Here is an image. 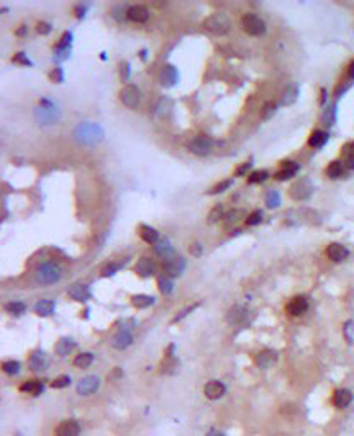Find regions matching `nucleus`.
<instances>
[{
	"label": "nucleus",
	"instance_id": "obj_3",
	"mask_svg": "<svg viewBox=\"0 0 354 436\" xmlns=\"http://www.w3.org/2000/svg\"><path fill=\"white\" fill-rule=\"evenodd\" d=\"M62 278V269L53 262H43L36 271V279L41 285H53Z\"/></svg>",
	"mask_w": 354,
	"mask_h": 436
},
{
	"label": "nucleus",
	"instance_id": "obj_32",
	"mask_svg": "<svg viewBox=\"0 0 354 436\" xmlns=\"http://www.w3.org/2000/svg\"><path fill=\"white\" fill-rule=\"evenodd\" d=\"M94 361V355L92 353H82V355H77L75 359H73V367L75 368H89Z\"/></svg>",
	"mask_w": 354,
	"mask_h": 436
},
{
	"label": "nucleus",
	"instance_id": "obj_43",
	"mask_svg": "<svg viewBox=\"0 0 354 436\" xmlns=\"http://www.w3.org/2000/svg\"><path fill=\"white\" fill-rule=\"evenodd\" d=\"M260 222H262V211H260V210H256V211H252L249 216H247V225H249V227H256V225H259Z\"/></svg>",
	"mask_w": 354,
	"mask_h": 436
},
{
	"label": "nucleus",
	"instance_id": "obj_38",
	"mask_svg": "<svg viewBox=\"0 0 354 436\" xmlns=\"http://www.w3.org/2000/svg\"><path fill=\"white\" fill-rule=\"evenodd\" d=\"M4 308L11 315H21L26 312V305L22 304V302H9V304H5Z\"/></svg>",
	"mask_w": 354,
	"mask_h": 436
},
{
	"label": "nucleus",
	"instance_id": "obj_39",
	"mask_svg": "<svg viewBox=\"0 0 354 436\" xmlns=\"http://www.w3.org/2000/svg\"><path fill=\"white\" fill-rule=\"evenodd\" d=\"M222 218H225V210H223L222 205H216L215 208L209 211L208 215V224H216V222H220Z\"/></svg>",
	"mask_w": 354,
	"mask_h": 436
},
{
	"label": "nucleus",
	"instance_id": "obj_59",
	"mask_svg": "<svg viewBox=\"0 0 354 436\" xmlns=\"http://www.w3.org/2000/svg\"><path fill=\"white\" fill-rule=\"evenodd\" d=\"M118 377H121V370H119V368H114V373L109 375V378L113 380V378H118Z\"/></svg>",
	"mask_w": 354,
	"mask_h": 436
},
{
	"label": "nucleus",
	"instance_id": "obj_57",
	"mask_svg": "<svg viewBox=\"0 0 354 436\" xmlns=\"http://www.w3.org/2000/svg\"><path fill=\"white\" fill-rule=\"evenodd\" d=\"M347 77H349V79H354V62L351 63L349 66H347Z\"/></svg>",
	"mask_w": 354,
	"mask_h": 436
},
{
	"label": "nucleus",
	"instance_id": "obj_31",
	"mask_svg": "<svg viewBox=\"0 0 354 436\" xmlns=\"http://www.w3.org/2000/svg\"><path fill=\"white\" fill-rule=\"evenodd\" d=\"M153 249H155V254H159L160 258H163V259H170L174 254V249H172V245L169 244V241H159L155 245H153Z\"/></svg>",
	"mask_w": 354,
	"mask_h": 436
},
{
	"label": "nucleus",
	"instance_id": "obj_58",
	"mask_svg": "<svg viewBox=\"0 0 354 436\" xmlns=\"http://www.w3.org/2000/svg\"><path fill=\"white\" fill-rule=\"evenodd\" d=\"M75 11H77V17H83V14H85V7H82V5H79Z\"/></svg>",
	"mask_w": 354,
	"mask_h": 436
},
{
	"label": "nucleus",
	"instance_id": "obj_12",
	"mask_svg": "<svg viewBox=\"0 0 354 436\" xmlns=\"http://www.w3.org/2000/svg\"><path fill=\"white\" fill-rule=\"evenodd\" d=\"M186 269V259L184 258H170L163 262V271L169 278H176V276L182 275Z\"/></svg>",
	"mask_w": 354,
	"mask_h": 436
},
{
	"label": "nucleus",
	"instance_id": "obj_9",
	"mask_svg": "<svg viewBox=\"0 0 354 436\" xmlns=\"http://www.w3.org/2000/svg\"><path fill=\"white\" fill-rule=\"evenodd\" d=\"M99 387H101L99 377L89 375V377H83L82 380L77 384V394L85 397V395H91V394H94V392H97Z\"/></svg>",
	"mask_w": 354,
	"mask_h": 436
},
{
	"label": "nucleus",
	"instance_id": "obj_40",
	"mask_svg": "<svg viewBox=\"0 0 354 436\" xmlns=\"http://www.w3.org/2000/svg\"><path fill=\"white\" fill-rule=\"evenodd\" d=\"M174 285H172V279L169 276H160L159 278V290L162 295H169L172 291Z\"/></svg>",
	"mask_w": 354,
	"mask_h": 436
},
{
	"label": "nucleus",
	"instance_id": "obj_47",
	"mask_svg": "<svg viewBox=\"0 0 354 436\" xmlns=\"http://www.w3.org/2000/svg\"><path fill=\"white\" fill-rule=\"evenodd\" d=\"M70 45H72V32L66 31V32H63V36H62V39H60L56 49H68Z\"/></svg>",
	"mask_w": 354,
	"mask_h": 436
},
{
	"label": "nucleus",
	"instance_id": "obj_20",
	"mask_svg": "<svg viewBox=\"0 0 354 436\" xmlns=\"http://www.w3.org/2000/svg\"><path fill=\"white\" fill-rule=\"evenodd\" d=\"M153 269H155V264L150 258H140L138 262L135 264V273L142 278H148V276L153 275Z\"/></svg>",
	"mask_w": 354,
	"mask_h": 436
},
{
	"label": "nucleus",
	"instance_id": "obj_19",
	"mask_svg": "<svg viewBox=\"0 0 354 436\" xmlns=\"http://www.w3.org/2000/svg\"><path fill=\"white\" fill-rule=\"evenodd\" d=\"M353 402V394L347 388H337L332 395V404L337 409H346Z\"/></svg>",
	"mask_w": 354,
	"mask_h": 436
},
{
	"label": "nucleus",
	"instance_id": "obj_42",
	"mask_svg": "<svg viewBox=\"0 0 354 436\" xmlns=\"http://www.w3.org/2000/svg\"><path fill=\"white\" fill-rule=\"evenodd\" d=\"M279 203H281L279 193L278 191H269L268 196H266V205H268L269 208H278Z\"/></svg>",
	"mask_w": 354,
	"mask_h": 436
},
{
	"label": "nucleus",
	"instance_id": "obj_33",
	"mask_svg": "<svg viewBox=\"0 0 354 436\" xmlns=\"http://www.w3.org/2000/svg\"><path fill=\"white\" fill-rule=\"evenodd\" d=\"M245 314H247L245 308L235 305V307L230 308V312H228V322H232V324H240V322H243V319L247 317Z\"/></svg>",
	"mask_w": 354,
	"mask_h": 436
},
{
	"label": "nucleus",
	"instance_id": "obj_6",
	"mask_svg": "<svg viewBox=\"0 0 354 436\" xmlns=\"http://www.w3.org/2000/svg\"><path fill=\"white\" fill-rule=\"evenodd\" d=\"M119 101L129 109H136L140 104V89L133 84H126L119 91Z\"/></svg>",
	"mask_w": 354,
	"mask_h": 436
},
{
	"label": "nucleus",
	"instance_id": "obj_45",
	"mask_svg": "<svg viewBox=\"0 0 354 436\" xmlns=\"http://www.w3.org/2000/svg\"><path fill=\"white\" fill-rule=\"evenodd\" d=\"M276 113V104L273 101H268L266 104L262 106V113H260V116H262V119H269L273 114Z\"/></svg>",
	"mask_w": 354,
	"mask_h": 436
},
{
	"label": "nucleus",
	"instance_id": "obj_28",
	"mask_svg": "<svg viewBox=\"0 0 354 436\" xmlns=\"http://www.w3.org/2000/svg\"><path fill=\"white\" fill-rule=\"evenodd\" d=\"M34 312L39 315V317H48V315H51L53 312H55V302L53 300H39L36 302L34 305Z\"/></svg>",
	"mask_w": 354,
	"mask_h": 436
},
{
	"label": "nucleus",
	"instance_id": "obj_61",
	"mask_svg": "<svg viewBox=\"0 0 354 436\" xmlns=\"http://www.w3.org/2000/svg\"><path fill=\"white\" fill-rule=\"evenodd\" d=\"M16 436H22V435H21V433H16Z\"/></svg>",
	"mask_w": 354,
	"mask_h": 436
},
{
	"label": "nucleus",
	"instance_id": "obj_46",
	"mask_svg": "<svg viewBox=\"0 0 354 436\" xmlns=\"http://www.w3.org/2000/svg\"><path fill=\"white\" fill-rule=\"evenodd\" d=\"M232 184H233V179H226V181L218 182V184H216L215 188H211V191H208V193L209 194H218V193H223L225 189H228Z\"/></svg>",
	"mask_w": 354,
	"mask_h": 436
},
{
	"label": "nucleus",
	"instance_id": "obj_30",
	"mask_svg": "<svg viewBox=\"0 0 354 436\" xmlns=\"http://www.w3.org/2000/svg\"><path fill=\"white\" fill-rule=\"evenodd\" d=\"M153 304H155V298L150 297V295L140 293V295H133L131 297V305L136 308H148L150 305H153Z\"/></svg>",
	"mask_w": 354,
	"mask_h": 436
},
{
	"label": "nucleus",
	"instance_id": "obj_8",
	"mask_svg": "<svg viewBox=\"0 0 354 436\" xmlns=\"http://www.w3.org/2000/svg\"><path fill=\"white\" fill-rule=\"evenodd\" d=\"M188 148L193 152V154H196V155H206V154H209V152H211L213 140L209 138V136L198 135V136H194V138H193L191 142L188 143Z\"/></svg>",
	"mask_w": 354,
	"mask_h": 436
},
{
	"label": "nucleus",
	"instance_id": "obj_21",
	"mask_svg": "<svg viewBox=\"0 0 354 436\" xmlns=\"http://www.w3.org/2000/svg\"><path fill=\"white\" fill-rule=\"evenodd\" d=\"M68 295L70 298H73L75 302H87L89 298H91V290H89V286L87 285H73L70 286L68 290Z\"/></svg>",
	"mask_w": 354,
	"mask_h": 436
},
{
	"label": "nucleus",
	"instance_id": "obj_16",
	"mask_svg": "<svg viewBox=\"0 0 354 436\" xmlns=\"http://www.w3.org/2000/svg\"><path fill=\"white\" fill-rule=\"evenodd\" d=\"M225 392H226V387L220 380H209L205 385V395L209 401H218V399H222L225 395Z\"/></svg>",
	"mask_w": 354,
	"mask_h": 436
},
{
	"label": "nucleus",
	"instance_id": "obj_4",
	"mask_svg": "<svg viewBox=\"0 0 354 436\" xmlns=\"http://www.w3.org/2000/svg\"><path fill=\"white\" fill-rule=\"evenodd\" d=\"M34 116H36V119H38L39 125H53V123L58 121L60 113L48 99H43L41 108H36Z\"/></svg>",
	"mask_w": 354,
	"mask_h": 436
},
{
	"label": "nucleus",
	"instance_id": "obj_22",
	"mask_svg": "<svg viewBox=\"0 0 354 436\" xmlns=\"http://www.w3.org/2000/svg\"><path fill=\"white\" fill-rule=\"evenodd\" d=\"M19 390L26 395H31V397H38V395H41L43 390H45V385H43V382H39V380H28L19 387Z\"/></svg>",
	"mask_w": 354,
	"mask_h": 436
},
{
	"label": "nucleus",
	"instance_id": "obj_60",
	"mask_svg": "<svg viewBox=\"0 0 354 436\" xmlns=\"http://www.w3.org/2000/svg\"><path fill=\"white\" fill-rule=\"evenodd\" d=\"M24 32H26V26H21V29H19V31H17V34H19V36H22V34H24Z\"/></svg>",
	"mask_w": 354,
	"mask_h": 436
},
{
	"label": "nucleus",
	"instance_id": "obj_10",
	"mask_svg": "<svg viewBox=\"0 0 354 436\" xmlns=\"http://www.w3.org/2000/svg\"><path fill=\"white\" fill-rule=\"evenodd\" d=\"M286 314L291 315V317H298V315L305 314L308 310V298L303 297V295H298V297H293L291 300L286 305Z\"/></svg>",
	"mask_w": 354,
	"mask_h": 436
},
{
	"label": "nucleus",
	"instance_id": "obj_48",
	"mask_svg": "<svg viewBox=\"0 0 354 436\" xmlns=\"http://www.w3.org/2000/svg\"><path fill=\"white\" fill-rule=\"evenodd\" d=\"M12 62L19 63V65H32V62L28 58V56H26V53H22V51L21 53H16V56L12 58Z\"/></svg>",
	"mask_w": 354,
	"mask_h": 436
},
{
	"label": "nucleus",
	"instance_id": "obj_5",
	"mask_svg": "<svg viewBox=\"0 0 354 436\" xmlns=\"http://www.w3.org/2000/svg\"><path fill=\"white\" fill-rule=\"evenodd\" d=\"M242 28H243V31H245L247 34L260 36V34L266 32V22H264L259 16L249 12V14H245L242 17Z\"/></svg>",
	"mask_w": 354,
	"mask_h": 436
},
{
	"label": "nucleus",
	"instance_id": "obj_55",
	"mask_svg": "<svg viewBox=\"0 0 354 436\" xmlns=\"http://www.w3.org/2000/svg\"><path fill=\"white\" fill-rule=\"evenodd\" d=\"M250 165H252V164H250V162H245V164H242V165H240V167L235 171V174H237V176H243V174H245V172L250 169Z\"/></svg>",
	"mask_w": 354,
	"mask_h": 436
},
{
	"label": "nucleus",
	"instance_id": "obj_27",
	"mask_svg": "<svg viewBox=\"0 0 354 436\" xmlns=\"http://www.w3.org/2000/svg\"><path fill=\"white\" fill-rule=\"evenodd\" d=\"M73 348H75V341L70 338H62L60 341H56L55 344V353L58 356H66L70 355V353L73 351Z\"/></svg>",
	"mask_w": 354,
	"mask_h": 436
},
{
	"label": "nucleus",
	"instance_id": "obj_1",
	"mask_svg": "<svg viewBox=\"0 0 354 436\" xmlns=\"http://www.w3.org/2000/svg\"><path fill=\"white\" fill-rule=\"evenodd\" d=\"M75 140L82 145H97L104 136V131L99 125L96 123H80L75 129Z\"/></svg>",
	"mask_w": 354,
	"mask_h": 436
},
{
	"label": "nucleus",
	"instance_id": "obj_25",
	"mask_svg": "<svg viewBox=\"0 0 354 436\" xmlns=\"http://www.w3.org/2000/svg\"><path fill=\"white\" fill-rule=\"evenodd\" d=\"M177 70L176 66L172 65H165L162 68V74H160V81H162V85H165V87H170V85H174L177 82Z\"/></svg>",
	"mask_w": 354,
	"mask_h": 436
},
{
	"label": "nucleus",
	"instance_id": "obj_50",
	"mask_svg": "<svg viewBox=\"0 0 354 436\" xmlns=\"http://www.w3.org/2000/svg\"><path fill=\"white\" fill-rule=\"evenodd\" d=\"M118 269H119V266L114 264V262H113V264L104 266V268H102V276H113L116 271H118Z\"/></svg>",
	"mask_w": 354,
	"mask_h": 436
},
{
	"label": "nucleus",
	"instance_id": "obj_11",
	"mask_svg": "<svg viewBox=\"0 0 354 436\" xmlns=\"http://www.w3.org/2000/svg\"><path fill=\"white\" fill-rule=\"evenodd\" d=\"M28 365H29V368H31L32 371L39 373V371H45L46 368H48L49 361H48V358H46V353L45 351H41V349H36V351H32L31 355H29Z\"/></svg>",
	"mask_w": 354,
	"mask_h": 436
},
{
	"label": "nucleus",
	"instance_id": "obj_13",
	"mask_svg": "<svg viewBox=\"0 0 354 436\" xmlns=\"http://www.w3.org/2000/svg\"><path fill=\"white\" fill-rule=\"evenodd\" d=\"M79 435H80V424L75 419H65L55 429V436H79Z\"/></svg>",
	"mask_w": 354,
	"mask_h": 436
},
{
	"label": "nucleus",
	"instance_id": "obj_53",
	"mask_svg": "<svg viewBox=\"0 0 354 436\" xmlns=\"http://www.w3.org/2000/svg\"><path fill=\"white\" fill-rule=\"evenodd\" d=\"M36 29H38L39 34H48V32L51 31V24H49V22H45V21L38 22V28Z\"/></svg>",
	"mask_w": 354,
	"mask_h": 436
},
{
	"label": "nucleus",
	"instance_id": "obj_52",
	"mask_svg": "<svg viewBox=\"0 0 354 436\" xmlns=\"http://www.w3.org/2000/svg\"><path fill=\"white\" fill-rule=\"evenodd\" d=\"M198 305H199V304H194V305H191V307L184 308V310H182V312H181V314H177V315H176V317H174V321H172V322H177V321H181V319H184V317H186V315H188V314H189V312H193V310H194V308H196V307H198Z\"/></svg>",
	"mask_w": 354,
	"mask_h": 436
},
{
	"label": "nucleus",
	"instance_id": "obj_7",
	"mask_svg": "<svg viewBox=\"0 0 354 436\" xmlns=\"http://www.w3.org/2000/svg\"><path fill=\"white\" fill-rule=\"evenodd\" d=\"M312 182L306 178H302L298 181H295L290 188V196L296 201H302V199H306L310 194H312Z\"/></svg>",
	"mask_w": 354,
	"mask_h": 436
},
{
	"label": "nucleus",
	"instance_id": "obj_41",
	"mask_svg": "<svg viewBox=\"0 0 354 436\" xmlns=\"http://www.w3.org/2000/svg\"><path fill=\"white\" fill-rule=\"evenodd\" d=\"M268 178H269V174L266 171H256V172H252V174L249 176L247 181H249L250 184H259V182H264Z\"/></svg>",
	"mask_w": 354,
	"mask_h": 436
},
{
	"label": "nucleus",
	"instance_id": "obj_34",
	"mask_svg": "<svg viewBox=\"0 0 354 436\" xmlns=\"http://www.w3.org/2000/svg\"><path fill=\"white\" fill-rule=\"evenodd\" d=\"M296 97H298V87H296V85H290V87L286 89L285 92H283L281 104H283V106L293 104V102L296 101Z\"/></svg>",
	"mask_w": 354,
	"mask_h": 436
},
{
	"label": "nucleus",
	"instance_id": "obj_44",
	"mask_svg": "<svg viewBox=\"0 0 354 436\" xmlns=\"http://www.w3.org/2000/svg\"><path fill=\"white\" fill-rule=\"evenodd\" d=\"M70 382H72V378H70L68 375H62V377H56L55 380L51 382V387L53 388H65L70 385Z\"/></svg>",
	"mask_w": 354,
	"mask_h": 436
},
{
	"label": "nucleus",
	"instance_id": "obj_56",
	"mask_svg": "<svg viewBox=\"0 0 354 436\" xmlns=\"http://www.w3.org/2000/svg\"><path fill=\"white\" fill-rule=\"evenodd\" d=\"M205 436H225V433L218 431V429H209V431L206 433Z\"/></svg>",
	"mask_w": 354,
	"mask_h": 436
},
{
	"label": "nucleus",
	"instance_id": "obj_54",
	"mask_svg": "<svg viewBox=\"0 0 354 436\" xmlns=\"http://www.w3.org/2000/svg\"><path fill=\"white\" fill-rule=\"evenodd\" d=\"M121 79H123V82H126L129 79V65L125 62L121 63Z\"/></svg>",
	"mask_w": 354,
	"mask_h": 436
},
{
	"label": "nucleus",
	"instance_id": "obj_35",
	"mask_svg": "<svg viewBox=\"0 0 354 436\" xmlns=\"http://www.w3.org/2000/svg\"><path fill=\"white\" fill-rule=\"evenodd\" d=\"M342 169H344L342 162H339V161H334V162H330V164L327 165V169H325V174L329 176L330 179H337L340 174H342Z\"/></svg>",
	"mask_w": 354,
	"mask_h": 436
},
{
	"label": "nucleus",
	"instance_id": "obj_14",
	"mask_svg": "<svg viewBox=\"0 0 354 436\" xmlns=\"http://www.w3.org/2000/svg\"><path fill=\"white\" fill-rule=\"evenodd\" d=\"M278 361V353L274 349H262L256 355V365L259 368H271Z\"/></svg>",
	"mask_w": 354,
	"mask_h": 436
},
{
	"label": "nucleus",
	"instance_id": "obj_15",
	"mask_svg": "<svg viewBox=\"0 0 354 436\" xmlns=\"http://www.w3.org/2000/svg\"><path fill=\"white\" fill-rule=\"evenodd\" d=\"M131 342H133V334L129 332V329H119L114 334V338L111 339V346L114 349H119V351L126 349Z\"/></svg>",
	"mask_w": 354,
	"mask_h": 436
},
{
	"label": "nucleus",
	"instance_id": "obj_24",
	"mask_svg": "<svg viewBox=\"0 0 354 436\" xmlns=\"http://www.w3.org/2000/svg\"><path fill=\"white\" fill-rule=\"evenodd\" d=\"M177 365H179V361H177L176 356H174V344H170L169 349H167V353H165V356H163L162 373H172V371L177 368Z\"/></svg>",
	"mask_w": 354,
	"mask_h": 436
},
{
	"label": "nucleus",
	"instance_id": "obj_29",
	"mask_svg": "<svg viewBox=\"0 0 354 436\" xmlns=\"http://www.w3.org/2000/svg\"><path fill=\"white\" fill-rule=\"evenodd\" d=\"M140 237L146 242V244L155 245L159 242V232L150 225H140Z\"/></svg>",
	"mask_w": 354,
	"mask_h": 436
},
{
	"label": "nucleus",
	"instance_id": "obj_49",
	"mask_svg": "<svg viewBox=\"0 0 354 436\" xmlns=\"http://www.w3.org/2000/svg\"><path fill=\"white\" fill-rule=\"evenodd\" d=\"M49 79H51V82H55V84H60V82H63V72L62 68H55L49 74Z\"/></svg>",
	"mask_w": 354,
	"mask_h": 436
},
{
	"label": "nucleus",
	"instance_id": "obj_51",
	"mask_svg": "<svg viewBox=\"0 0 354 436\" xmlns=\"http://www.w3.org/2000/svg\"><path fill=\"white\" fill-rule=\"evenodd\" d=\"M189 252H191L194 258H199V256L203 254V245L199 244V242H194V244H191V247H189Z\"/></svg>",
	"mask_w": 354,
	"mask_h": 436
},
{
	"label": "nucleus",
	"instance_id": "obj_18",
	"mask_svg": "<svg viewBox=\"0 0 354 436\" xmlns=\"http://www.w3.org/2000/svg\"><path fill=\"white\" fill-rule=\"evenodd\" d=\"M126 16H128L129 21L142 24V22L148 21L150 11L145 7V5H131V7H128V11H126Z\"/></svg>",
	"mask_w": 354,
	"mask_h": 436
},
{
	"label": "nucleus",
	"instance_id": "obj_26",
	"mask_svg": "<svg viewBox=\"0 0 354 436\" xmlns=\"http://www.w3.org/2000/svg\"><path fill=\"white\" fill-rule=\"evenodd\" d=\"M327 140H329V133L323 131V129H315V131H312V135L308 136V145L313 148H320L325 145Z\"/></svg>",
	"mask_w": 354,
	"mask_h": 436
},
{
	"label": "nucleus",
	"instance_id": "obj_23",
	"mask_svg": "<svg viewBox=\"0 0 354 436\" xmlns=\"http://www.w3.org/2000/svg\"><path fill=\"white\" fill-rule=\"evenodd\" d=\"M298 171H300V165L296 164V162H283L281 169L276 172L274 178L278 179V181H285V179L293 178Z\"/></svg>",
	"mask_w": 354,
	"mask_h": 436
},
{
	"label": "nucleus",
	"instance_id": "obj_36",
	"mask_svg": "<svg viewBox=\"0 0 354 436\" xmlns=\"http://www.w3.org/2000/svg\"><path fill=\"white\" fill-rule=\"evenodd\" d=\"M2 370H4V373L7 375H17L19 371H21V363L16 361V359H9V361H4L2 363Z\"/></svg>",
	"mask_w": 354,
	"mask_h": 436
},
{
	"label": "nucleus",
	"instance_id": "obj_17",
	"mask_svg": "<svg viewBox=\"0 0 354 436\" xmlns=\"http://www.w3.org/2000/svg\"><path fill=\"white\" fill-rule=\"evenodd\" d=\"M325 254H327V258H329L330 261L339 262V261H344V259H346L347 256H349V251H347V249L344 247L342 244H337V242H332V244L327 245Z\"/></svg>",
	"mask_w": 354,
	"mask_h": 436
},
{
	"label": "nucleus",
	"instance_id": "obj_2",
	"mask_svg": "<svg viewBox=\"0 0 354 436\" xmlns=\"http://www.w3.org/2000/svg\"><path fill=\"white\" fill-rule=\"evenodd\" d=\"M203 28H205L206 31L213 32V34L223 36V34H226V32L230 31V28H232V21H230L228 16L223 14V12H216V14H211L209 17L205 19Z\"/></svg>",
	"mask_w": 354,
	"mask_h": 436
},
{
	"label": "nucleus",
	"instance_id": "obj_37",
	"mask_svg": "<svg viewBox=\"0 0 354 436\" xmlns=\"http://www.w3.org/2000/svg\"><path fill=\"white\" fill-rule=\"evenodd\" d=\"M243 215L242 210H233V211H228L225 215V218H223V225H225L226 228L232 227V225H235L237 222L240 220V216Z\"/></svg>",
	"mask_w": 354,
	"mask_h": 436
}]
</instances>
